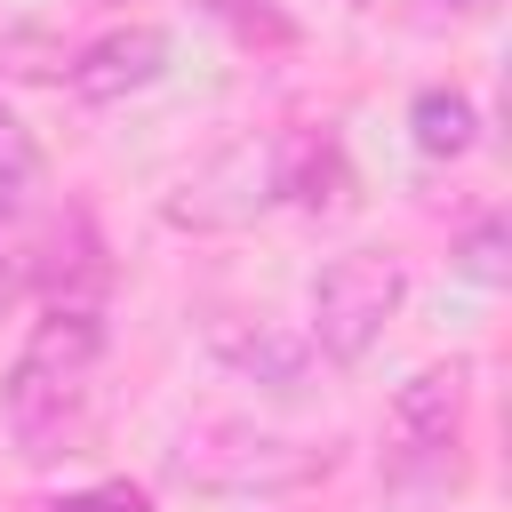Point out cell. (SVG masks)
I'll return each mask as SVG.
<instances>
[{
	"label": "cell",
	"mask_w": 512,
	"mask_h": 512,
	"mask_svg": "<svg viewBox=\"0 0 512 512\" xmlns=\"http://www.w3.org/2000/svg\"><path fill=\"white\" fill-rule=\"evenodd\" d=\"M32 192H40V144H32V128L0 104V216H24Z\"/></svg>",
	"instance_id": "ba28073f"
},
{
	"label": "cell",
	"mask_w": 512,
	"mask_h": 512,
	"mask_svg": "<svg viewBox=\"0 0 512 512\" xmlns=\"http://www.w3.org/2000/svg\"><path fill=\"white\" fill-rule=\"evenodd\" d=\"M464 408H472V360H432L416 368L392 408H384V472L392 480H424L448 472L456 440H464Z\"/></svg>",
	"instance_id": "3957f363"
},
{
	"label": "cell",
	"mask_w": 512,
	"mask_h": 512,
	"mask_svg": "<svg viewBox=\"0 0 512 512\" xmlns=\"http://www.w3.org/2000/svg\"><path fill=\"white\" fill-rule=\"evenodd\" d=\"M272 192L296 200L304 216H344L352 208V160L336 136H288L272 144Z\"/></svg>",
	"instance_id": "5b68a950"
},
{
	"label": "cell",
	"mask_w": 512,
	"mask_h": 512,
	"mask_svg": "<svg viewBox=\"0 0 512 512\" xmlns=\"http://www.w3.org/2000/svg\"><path fill=\"white\" fill-rule=\"evenodd\" d=\"M56 512H152V488H136V480H96V488L64 496Z\"/></svg>",
	"instance_id": "30bf717a"
},
{
	"label": "cell",
	"mask_w": 512,
	"mask_h": 512,
	"mask_svg": "<svg viewBox=\"0 0 512 512\" xmlns=\"http://www.w3.org/2000/svg\"><path fill=\"white\" fill-rule=\"evenodd\" d=\"M96 360H104V320H96L88 304H48V312L32 320V336H24V352H16V368H8V384H0L8 424L24 432L32 456H56V448L72 440Z\"/></svg>",
	"instance_id": "6da1fadb"
},
{
	"label": "cell",
	"mask_w": 512,
	"mask_h": 512,
	"mask_svg": "<svg viewBox=\"0 0 512 512\" xmlns=\"http://www.w3.org/2000/svg\"><path fill=\"white\" fill-rule=\"evenodd\" d=\"M456 8H480V0H456Z\"/></svg>",
	"instance_id": "8fae6325"
},
{
	"label": "cell",
	"mask_w": 512,
	"mask_h": 512,
	"mask_svg": "<svg viewBox=\"0 0 512 512\" xmlns=\"http://www.w3.org/2000/svg\"><path fill=\"white\" fill-rule=\"evenodd\" d=\"M456 272L480 280V288H504V280H512V224H504V216H480V224L456 240Z\"/></svg>",
	"instance_id": "9c48e42d"
},
{
	"label": "cell",
	"mask_w": 512,
	"mask_h": 512,
	"mask_svg": "<svg viewBox=\"0 0 512 512\" xmlns=\"http://www.w3.org/2000/svg\"><path fill=\"white\" fill-rule=\"evenodd\" d=\"M216 352H224L232 368L264 376L272 392H296V376H304V344H288V336H272V328H256V336H232V328H216Z\"/></svg>",
	"instance_id": "52a82bcc"
},
{
	"label": "cell",
	"mask_w": 512,
	"mask_h": 512,
	"mask_svg": "<svg viewBox=\"0 0 512 512\" xmlns=\"http://www.w3.org/2000/svg\"><path fill=\"white\" fill-rule=\"evenodd\" d=\"M408 136H416L424 160H464V152L480 144V104H472L464 88H424V96L408 104Z\"/></svg>",
	"instance_id": "8992f818"
},
{
	"label": "cell",
	"mask_w": 512,
	"mask_h": 512,
	"mask_svg": "<svg viewBox=\"0 0 512 512\" xmlns=\"http://www.w3.org/2000/svg\"><path fill=\"white\" fill-rule=\"evenodd\" d=\"M400 304H408V272H400V256H384V248H352V256L320 264V280H312V344H320L336 368H352V360L376 352V336L392 328Z\"/></svg>",
	"instance_id": "7a4b0ae2"
},
{
	"label": "cell",
	"mask_w": 512,
	"mask_h": 512,
	"mask_svg": "<svg viewBox=\"0 0 512 512\" xmlns=\"http://www.w3.org/2000/svg\"><path fill=\"white\" fill-rule=\"evenodd\" d=\"M0 288H8V272H0Z\"/></svg>",
	"instance_id": "7c38bea8"
},
{
	"label": "cell",
	"mask_w": 512,
	"mask_h": 512,
	"mask_svg": "<svg viewBox=\"0 0 512 512\" xmlns=\"http://www.w3.org/2000/svg\"><path fill=\"white\" fill-rule=\"evenodd\" d=\"M160 72H168V32H160V24H120V32L88 40L64 80H72L80 104H120V96L152 88Z\"/></svg>",
	"instance_id": "277c9868"
}]
</instances>
